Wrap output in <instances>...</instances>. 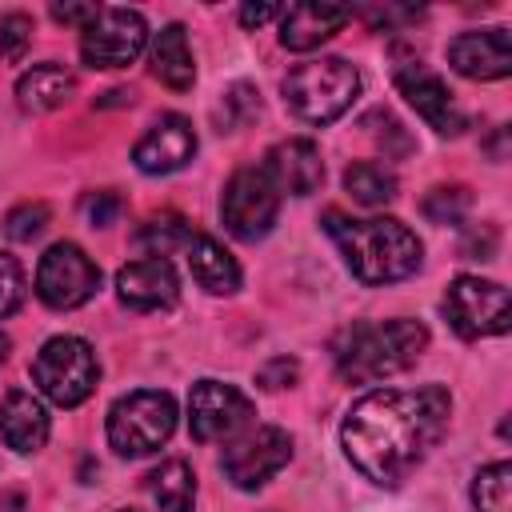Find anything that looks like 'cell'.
Segmentation results:
<instances>
[{
	"instance_id": "6da1fadb",
	"label": "cell",
	"mask_w": 512,
	"mask_h": 512,
	"mask_svg": "<svg viewBox=\"0 0 512 512\" xmlns=\"http://www.w3.org/2000/svg\"><path fill=\"white\" fill-rule=\"evenodd\" d=\"M452 416V396L440 384L420 388H376L360 396L344 424L340 444L360 476L396 488L436 448Z\"/></svg>"
},
{
	"instance_id": "7a4b0ae2",
	"label": "cell",
	"mask_w": 512,
	"mask_h": 512,
	"mask_svg": "<svg viewBox=\"0 0 512 512\" xmlns=\"http://www.w3.org/2000/svg\"><path fill=\"white\" fill-rule=\"evenodd\" d=\"M328 236L336 240V248L344 252V264L352 268V276L360 284H392L404 280L420 268L424 248L416 240V232L392 216H372V220H352L344 212H328L324 216Z\"/></svg>"
},
{
	"instance_id": "3957f363",
	"label": "cell",
	"mask_w": 512,
	"mask_h": 512,
	"mask_svg": "<svg viewBox=\"0 0 512 512\" xmlns=\"http://www.w3.org/2000/svg\"><path fill=\"white\" fill-rule=\"evenodd\" d=\"M424 348H428V328L420 320L400 316L384 324H356L336 348V372L348 384H372L412 368Z\"/></svg>"
},
{
	"instance_id": "277c9868",
	"label": "cell",
	"mask_w": 512,
	"mask_h": 512,
	"mask_svg": "<svg viewBox=\"0 0 512 512\" xmlns=\"http://www.w3.org/2000/svg\"><path fill=\"white\" fill-rule=\"evenodd\" d=\"M284 104L308 124H332L344 116L360 92V72L340 56L304 60L284 76Z\"/></svg>"
},
{
	"instance_id": "5b68a950",
	"label": "cell",
	"mask_w": 512,
	"mask_h": 512,
	"mask_svg": "<svg viewBox=\"0 0 512 512\" xmlns=\"http://www.w3.org/2000/svg\"><path fill=\"white\" fill-rule=\"evenodd\" d=\"M172 432H176V400L160 388L128 392L108 408V444L128 460L152 456L156 448L168 444Z\"/></svg>"
},
{
	"instance_id": "8992f818",
	"label": "cell",
	"mask_w": 512,
	"mask_h": 512,
	"mask_svg": "<svg viewBox=\"0 0 512 512\" xmlns=\"http://www.w3.org/2000/svg\"><path fill=\"white\" fill-rule=\"evenodd\" d=\"M32 380L60 408L84 404L96 392V380H100V364H96L92 344L80 340V336H52V340H44V348L32 360Z\"/></svg>"
},
{
	"instance_id": "52a82bcc",
	"label": "cell",
	"mask_w": 512,
	"mask_h": 512,
	"mask_svg": "<svg viewBox=\"0 0 512 512\" xmlns=\"http://www.w3.org/2000/svg\"><path fill=\"white\" fill-rule=\"evenodd\" d=\"M100 288V268L92 264V256L72 244V240H60L52 244L44 256H40V268H36V296L56 308V312H68V308H80L96 296Z\"/></svg>"
},
{
	"instance_id": "ba28073f",
	"label": "cell",
	"mask_w": 512,
	"mask_h": 512,
	"mask_svg": "<svg viewBox=\"0 0 512 512\" xmlns=\"http://www.w3.org/2000/svg\"><path fill=\"white\" fill-rule=\"evenodd\" d=\"M276 212H280V192L264 168L232 172V180L224 184V196H220V220L236 240L268 236L276 224Z\"/></svg>"
},
{
	"instance_id": "9c48e42d",
	"label": "cell",
	"mask_w": 512,
	"mask_h": 512,
	"mask_svg": "<svg viewBox=\"0 0 512 512\" xmlns=\"http://www.w3.org/2000/svg\"><path fill=\"white\" fill-rule=\"evenodd\" d=\"M444 312L452 320V328L464 340H480V336H500L508 332V288L496 280H480V276H456L448 284L444 296Z\"/></svg>"
},
{
	"instance_id": "30bf717a",
	"label": "cell",
	"mask_w": 512,
	"mask_h": 512,
	"mask_svg": "<svg viewBox=\"0 0 512 512\" xmlns=\"http://www.w3.org/2000/svg\"><path fill=\"white\" fill-rule=\"evenodd\" d=\"M292 460V436L276 424H264V428H252L244 436H236L224 456H220V468L224 476L240 488V492H256L260 484H268L284 464Z\"/></svg>"
},
{
	"instance_id": "8fae6325",
	"label": "cell",
	"mask_w": 512,
	"mask_h": 512,
	"mask_svg": "<svg viewBox=\"0 0 512 512\" xmlns=\"http://www.w3.org/2000/svg\"><path fill=\"white\" fill-rule=\"evenodd\" d=\"M148 44V24L132 8H100L88 28H80V56L92 68H124Z\"/></svg>"
},
{
	"instance_id": "7c38bea8",
	"label": "cell",
	"mask_w": 512,
	"mask_h": 512,
	"mask_svg": "<svg viewBox=\"0 0 512 512\" xmlns=\"http://www.w3.org/2000/svg\"><path fill=\"white\" fill-rule=\"evenodd\" d=\"M252 424V400L224 380H196L188 396V428L200 444L236 440Z\"/></svg>"
},
{
	"instance_id": "4fadbf2b",
	"label": "cell",
	"mask_w": 512,
	"mask_h": 512,
	"mask_svg": "<svg viewBox=\"0 0 512 512\" xmlns=\"http://www.w3.org/2000/svg\"><path fill=\"white\" fill-rule=\"evenodd\" d=\"M392 80H396V88H400V96L440 132V136H460L464 128H468V116L460 112V104L452 100V92H448V84L432 72V68H424L420 60H404V64H396V72H392Z\"/></svg>"
},
{
	"instance_id": "5bb4252c",
	"label": "cell",
	"mask_w": 512,
	"mask_h": 512,
	"mask_svg": "<svg viewBox=\"0 0 512 512\" xmlns=\"http://www.w3.org/2000/svg\"><path fill=\"white\" fill-rule=\"evenodd\" d=\"M448 64L468 80H504L512 72V36L508 28L460 32L448 40Z\"/></svg>"
},
{
	"instance_id": "9a60e30c",
	"label": "cell",
	"mask_w": 512,
	"mask_h": 512,
	"mask_svg": "<svg viewBox=\"0 0 512 512\" xmlns=\"http://www.w3.org/2000/svg\"><path fill=\"white\" fill-rule=\"evenodd\" d=\"M192 156H196V132H192V124H188L184 116H176V112H172V116H160V120L136 140V148H132L136 168L148 172V176L176 172V168H184Z\"/></svg>"
},
{
	"instance_id": "2e32d148",
	"label": "cell",
	"mask_w": 512,
	"mask_h": 512,
	"mask_svg": "<svg viewBox=\"0 0 512 512\" xmlns=\"http://www.w3.org/2000/svg\"><path fill=\"white\" fill-rule=\"evenodd\" d=\"M116 296H120V304H128L136 312H160V308L176 304L180 280L164 256H144L116 272Z\"/></svg>"
},
{
	"instance_id": "e0dca14e",
	"label": "cell",
	"mask_w": 512,
	"mask_h": 512,
	"mask_svg": "<svg viewBox=\"0 0 512 512\" xmlns=\"http://www.w3.org/2000/svg\"><path fill=\"white\" fill-rule=\"evenodd\" d=\"M264 172L276 184V192H292V196H312L324 184L320 148L312 140H304V136H292V140L272 144V152L264 160Z\"/></svg>"
},
{
	"instance_id": "ac0fdd59",
	"label": "cell",
	"mask_w": 512,
	"mask_h": 512,
	"mask_svg": "<svg viewBox=\"0 0 512 512\" xmlns=\"http://www.w3.org/2000/svg\"><path fill=\"white\" fill-rule=\"evenodd\" d=\"M348 20H352V12L340 8V4H292V8L280 12V44L292 48V52L320 48Z\"/></svg>"
},
{
	"instance_id": "d6986e66",
	"label": "cell",
	"mask_w": 512,
	"mask_h": 512,
	"mask_svg": "<svg viewBox=\"0 0 512 512\" xmlns=\"http://www.w3.org/2000/svg\"><path fill=\"white\" fill-rule=\"evenodd\" d=\"M48 408H44V400L40 396H32V392H24V388H16V392H8L4 400H0V440L12 448V452H36V448H44V440H48Z\"/></svg>"
},
{
	"instance_id": "ffe728a7",
	"label": "cell",
	"mask_w": 512,
	"mask_h": 512,
	"mask_svg": "<svg viewBox=\"0 0 512 512\" xmlns=\"http://www.w3.org/2000/svg\"><path fill=\"white\" fill-rule=\"evenodd\" d=\"M76 92V76L64 64H32L20 80H16V104L24 112H56L60 104H68Z\"/></svg>"
},
{
	"instance_id": "44dd1931",
	"label": "cell",
	"mask_w": 512,
	"mask_h": 512,
	"mask_svg": "<svg viewBox=\"0 0 512 512\" xmlns=\"http://www.w3.org/2000/svg\"><path fill=\"white\" fill-rule=\"evenodd\" d=\"M188 268H192V280L212 296H228V292L240 288V264L212 236H192L188 240Z\"/></svg>"
},
{
	"instance_id": "7402d4cb",
	"label": "cell",
	"mask_w": 512,
	"mask_h": 512,
	"mask_svg": "<svg viewBox=\"0 0 512 512\" xmlns=\"http://www.w3.org/2000/svg\"><path fill=\"white\" fill-rule=\"evenodd\" d=\"M152 76H156L160 84H168L172 92L192 88V80H196V60H192L184 24H168V28L156 32V40H152Z\"/></svg>"
},
{
	"instance_id": "603a6c76",
	"label": "cell",
	"mask_w": 512,
	"mask_h": 512,
	"mask_svg": "<svg viewBox=\"0 0 512 512\" xmlns=\"http://www.w3.org/2000/svg\"><path fill=\"white\" fill-rule=\"evenodd\" d=\"M148 496L160 512H192L196 504V472L184 460H164L148 476Z\"/></svg>"
},
{
	"instance_id": "cb8c5ba5",
	"label": "cell",
	"mask_w": 512,
	"mask_h": 512,
	"mask_svg": "<svg viewBox=\"0 0 512 512\" xmlns=\"http://www.w3.org/2000/svg\"><path fill=\"white\" fill-rule=\"evenodd\" d=\"M344 188H348V196L356 204L380 208V204H388L396 196V176L384 164H376V160H360V164H352L344 172Z\"/></svg>"
},
{
	"instance_id": "d4e9b609",
	"label": "cell",
	"mask_w": 512,
	"mask_h": 512,
	"mask_svg": "<svg viewBox=\"0 0 512 512\" xmlns=\"http://www.w3.org/2000/svg\"><path fill=\"white\" fill-rule=\"evenodd\" d=\"M472 504L476 512H512V464L496 460L472 476Z\"/></svg>"
},
{
	"instance_id": "484cf974",
	"label": "cell",
	"mask_w": 512,
	"mask_h": 512,
	"mask_svg": "<svg viewBox=\"0 0 512 512\" xmlns=\"http://www.w3.org/2000/svg\"><path fill=\"white\" fill-rule=\"evenodd\" d=\"M188 240H192V228L180 216H152L136 232V244L152 256H168L172 248H188Z\"/></svg>"
},
{
	"instance_id": "4316f807",
	"label": "cell",
	"mask_w": 512,
	"mask_h": 512,
	"mask_svg": "<svg viewBox=\"0 0 512 512\" xmlns=\"http://www.w3.org/2000/svg\"><path fill=\"white\" fill-rule=\"evenodd\" d=\"M468 204H472V196H468V188H460V184H452V188H432L428 200H424V216L436 220V224H456V220H464Z\"/></svg>"
},
{
	"instance_id": "83f0119b",
	"label": "cell",
	"mask_w": 512,
	"mask_h": 512,
	"mask_svg": "<svg viewBox=\"0 0 512 512\" xmlns=\"http://www.w3.org/2000/svg\"><path fill=\"white\" fill-rule=\"evenodd\" d=\"M48 204H40V200H28V204H20V208H12L8 212V220H4V232H8V240H20V244H28V240H36L44 228H48Z\"/></svg>"
},
{
	"instance_id": "f1b7e54d",
	"label": "cell",
	"mask_w": 512,
	"mask_h": 512,
	"mask_svg": "<svg viewBox=\"0 0 512 512\" xmlns=\"http://www.w3.org/2000/svg\"><path fill=\"white\" fill-rule=\"evenodd\" d=\"M28 44H32V20L24 12H8L0 20V60H8V64L24 60Z\"/></svg>"
},
{
	"instance_id": "f546056e",
	"label": "cell",
	"mask_w": 512,
	"mask_h": 512,
	"mask_svg": "<svg viewBox=\"0 0 512 512\" xmlns=\"http://www.w3.org/2000/svg\"><path fill=\"white\" fill-rule=\"evenodd\" d=\"M20 300H24V268L16 256L0 252V320L12 316L20 308Z\"/></svg>"
},
{
	"instance_id": "4dcf8cb0",
	"label": "cell",
	"mask_w": 512,
	"mask_h": 512,
	"mask_svg": "<svg viewBox=\"0 0 512 512\" xmlns=\"http://www.w3.org/2000/svg\"><path fill=\"white\" fill-rule=\"evenodd\" d=\"M84 216H88L96 228H108V224L120 216V196H116V192H88V196H84Z\"/></svg>"
},
{
	"instance_id": "1f68e13d",
	"label": "cell",
	"mask_w": 512,
	"mask_h": 512,
	"mask_svg": "<svg viewBox=\"0 0 512 512\" xmlns=\"http://www.w3.org/2000/svg\"><path fill=\"white\" fill-rule=\"evenodd\" d=\"M296 376H300V364L288 360V356H276V360H268V364L256 372V380H260L264 388H284V384H292Z\"/></svg>"
},
{
	"instance_id": "d6a6232c",
	"label": "cell",
	"mask_w": 512,
	"mask_h": 512,
	"mask_svg": "<svg viewBox=\"0 0 512 512\" xmlns=\"http://www.w3.org/2000/svg\"><path fill=\"white\" fill-rule=\"evenodd\" d=\"M96 12H100L96 4H52V20H60V24H76V28H88Z\"/></svg>"
},
{
	"instance_id": "836d02e7",
	"label": "cell",
	"mask_w": 512,
	"mask_h": 512,
	"mask_svg": "<svg viewBox=\"0 0 512 512\" xmlns=\"http://www.w3.org/2000/svg\"><path fill=\"white\" fill-rule=\"evenodd\" d=\"M272 16H280L276 4H244V8H240V24H244V28H260V24H268Z\"/></svg>"
},
{
	"instance_id": "e575fe53",
	"label": "cell",
	"mask_w": 512,
	"mask_h": 512,
	"mask_svg": "<svg viewBox=\"0 0 512 512\" xmlns=\"http://www.w3.org/2000/svg\"><path fill=\"white\" fill-rule=\"evenodd\" d=\"M8 352H12V340L0 332V368H4V360H8Z\"/></svg>"
},
{
	"instance_id": "d590c367",
	"label": "cell",
	"mask_w": 512,
	"mask_h": 512,
	"mask_svg": "<svg viewBox=\"0 0 512 512\" xmlns=\"http://www.w3.org/2000/svg\"><path fill=\"white\" fill-rule=\"evenodd\" d=\"M124 512H136V508H124Z\"/></svg>"
}]
</instances>
